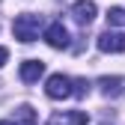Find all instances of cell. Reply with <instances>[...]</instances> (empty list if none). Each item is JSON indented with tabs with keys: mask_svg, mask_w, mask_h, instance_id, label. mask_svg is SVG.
<instances>
[{
	"mask_svg": "<svg viewBox=\"0 0 125 125\" xmlns=\"http://www.w3.org/2000/svg\"><path fill=\"white\" fill-rule=\"evenodd\" d=\"M45 42H48L51 48H57V51L69 48V30L62 27V21H54L48 30H45Z\"/></svg>",
	"mask_w": 125,
	"mask_h": 125,
	"instance_id": "5",
	"label": "cell"
},
{
	"mask_svg": "<svg viewBox=\"0 0 125 125\" xmlns=\"http://www.w3.org/2000/svg\"><path fill=\"white\" fill-rule=\"evenodd\" d=\"M45 95H48V98H54V101H60V98H69V95H74L72 77H66V74H51L48 81H45Z\"/></svg>",
	"mask_w": 125,
	"mask_h": 125,
	"instance_id": "2",
	"label": "cell"
},
{
	"mask_svg": "<svg viewBox=\"0 0 125 125\" xmlns=\"http://www.w3.org/2000/svg\"><path fill=\"white\" fill-rule=\"evenodd\" d=\"M107 24L110 27H125V9L122 6H110L107 9Z\"/></svg>",
	"mask_w": 125,
	"mask_h": 125,
	"instance_id": "10",
	"label": "cell"
},
{
	"mask_svg": "<svg viewBox=\"0 0 125 125\" xmlns=\"http://www.w3.org/2000/svg\"><path fill=\"white\" fill-rule=\"evenodd\" d=\"M98 86H101V92L104 95H122V86H125V81L122 77H98Z\"/></svg>",
	"mask_w": 125,
	"mask_h": 125,
	"instance_id": "8",
	"label": "cell"
},
{
	"mask_svg": "<svg viewBox=\"0 0 125 125\" xmlns=\"http://www.w3.org/2000/svg\"><path fill=\"white\" fill-rule=\"evenodd\" d=\"M98 51L104 54H125V33H113V30H107V33H101L95 39Z\"/></svg>",
	"mask_w": 125,
	"mask_h": 125,
	"instance_id": "3",
	"label": "cell"
},
{
	"mask_svg": "<svg viewBox=\"0 0 125 125\" xmlns=\"http://www.w3.org/2000/svg\"><path fill=\"white\" fill-rule=\"evenodd\" d=\"M15 125H36V110L30 104H21L15 110Z\"/></svg>",
	"mask_w": 125,
	"mask_h": 125,
	"instance_id": "9",
	"label": "cell"
},
{
	"mask_svg": "<svg viewBox=\"0 0 125 125\" xmlns=\"http://www.w3.org/2000/svg\"><path fill=\"white\" fill-rule=\"evenodd\" d=\"M45 125H86V113L83 110H62V113H54Z\"/></svg>",
	"mask_w": 125,
	"mask_h": 125,
	"instance_id": "6",
	"label": "cell"
},
{
	"mask_svg": "<svg viewBox=\"0 0 125 125\" xmlns=\"http://www.w3.org/2000/svg\"><path fill=\"white\" fill-rule=\"evenodd\" d=\"M18 74H21L24 83H36L39 77L45 74V62L42 60H27V62H21V72Z\"/></svg>",
	"mask_w": 125,
	"mask_h": 125,
	"instance_id": "7",
	"label": "cell"
},
{
	"mask_svg": "<svg viewBox=\"0 0 125 125\" xmlns=\"http://www.w3.org/2000/svg\"><path fill=\"white\" fill-rule=\"evenodd\" d=\"M0 125H15V122H9V119H3V122H0Z\"/></svg>",
	"mask_w": 125,
	"mask_h": 125,
	"instance_id": "13",
	"label": "cell"
},
{
	"mask_svg": "<svg viewBox=\"0 0 125 125\" xmlns=\"http://www.w3.org/2000/svg\"><path fill=\"white\" fill-rule=\"evenodd\" d=\"M72 86H74V95H77V98H83L86 92H89V81H86V77H77V81H72Z\"/></svg>",
	"mask_w": 125,
	"mask_h": 125,
	"instance_id": "11",
	"label": "cell"
},
{
	"mask_svg": "<svg viewBox=\"0 0 125 125\" xmlns=\"http://www.w3.org/2000/svg\"><path fill=\"white\" fill-rule=\"evenodd\" d=\"M6 60H9V51H6V48H0V66H3Z\"/></svg>",
	"mask_w": 125,
	"mask_h": 125,
	"instance_id": "12",
	"label": "cell"
},
{
	"mask_svg": "<svg viewBox=\"0 0 125 125\" xmlns=\"http://www.w3.org/2000/svg\"><path fill=\"white\" fill-rule=\"evenodd\" d=\"M95 12H98V6L92 3V0H74L72 3V9H69V15L81 24V27H86V24H92V18H95Z\"/></svg>",
	"mask_w": 125,
	"mask_h": 125,
	"instance_id": "4",
	"label": "cell"
},
{
	"mask_svg": "<svg viewBox=\"0 0 125 125\" xmlns=\"http://www.w3.org/2000/svg\"><path fill=\"white\" fill-rule=\"evenodd\" d=\"M39 30H42V15H36V12H24V15H18V18L12 21L15 39L24 42V45L36 42V39H39Z\"/></svg>",
	"mask_w": 125,
	"mask_h": 125,
	"instance_id": "1",
	"label": "cell"
}]
</instances>
